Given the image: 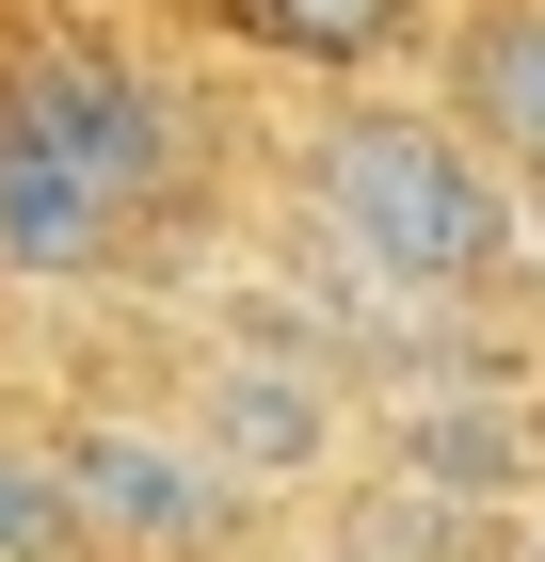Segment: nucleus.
I'll return each mask as SVG.
<instances>
[{"label": "nucleus", "mask_w": 545, "mask_h": 562, "mask_svg": "<svg viewBox=\"0 0 545 562\" xmlns=\"http://www.w3.org/2000/svg\"><path fill=\"white\" fill-rule=\"evenodd\" d=\"M321 210L353 225L401 290H465V273L498 258V193H481V161H465L433 113H353V130L321 145Z\"/></svg>", "instance_id": "1"}, {"label": "nucleus", "mask_w": 545, "mask_h": 562, "mask_svg": "<svg viewBox=\"0 0 545 562\" xmlns=\"http://www.w3.org/2000/svg\"><path fill=\"white\" fill-rule=\"evenodd\" d=\"M0 145L48 177H81L96 210H128V193H161V97L128 81V65H96V48H16V97H0Z\"/></svg>", "instance_id": "2"}, {"label": "nucleus", "mask_w": 545, "mask_h": 562, "mask_svg": "<svg viewBox=\"0 0 545 562\" xmlns=\"http://www.w3.org/2000/svg\"><path fill=\"white\" fill-rule=\"evenodd\" d=\"M48 498H65V530H113V547H209V515H225L209 450L128 434V418H81V434H65V450H48Z\"/></svg>", "instance_id": "3"}, {"label": "nucleus", "mask_w": 545, "mask_h": 562, "mask_svg": "<svg viewBox=\"0 0 545 562\" xmlns=\"http://www.w3.org/2000/svg\"><path fill=\"white\" fill-rule=\"evenodd\" d=\"M96 241H113V210H96L81 177H48V161L0 145V273H81Z\"/></svg>", "instance_id": "4"}, {"label": "nucleus", "mask_w": 545, "mask_h": 562, "mask_svg": "<svg viewBox=\"0 0 545 562\" xmlns=\"http://www.w3.org/2000/svg\"><path fill=\"white\" fill-rule=\"evenodd\" d=\"M465 97H481V145H513V161L545 177V0L481 16V48H465Z\"/></svg>", "instance_id": "5"}, {"label": "nucleus", "mask_w": 545, "mask_h": 562, "mask_svg": "<svg viewBox=\"0 0 545 562\" xmlns=\"http://www.w3.org/2000/svg\"><path fill=\"white\" fill-rule=\"evenodd\" d=\"M209 450L225 467H305L321 450V386L305 370H225L209 386Z\"/></svg>", "instance_id": "6"}, {"label": "nucleus", "mask_w": 545, "mask_h": 562, "mask_svg": "<svg viewBox=\"0 0 545 562\" xmlns=\"http://www.w3.org/2000/svg\"><path fill=\"white\" fill-rule=\"evenodd\" d=\"M257 33L273 48H321V65H370L401 33V0H257Z\"/></svg>", "instance_id": "7"}, {"label": "nucleus", "mask_w": 545, "mask_h": 562, "mask_svg": "<svg viewBox=\"0 0 545 562\" xmlns=\"http://www.w3.org/2000/svg\"><path fill=\"white\" fill-rule=\"evenodd\" d=\"M65 547V498H48V450H0V562Z\"/></svg>", "instance_id": "8"}, {"label": "nucleus", "mask_w": 545, "mask_h": 562, "mask_svg": "<svg viewBox=\"0 0 545 562\" xmlns=\"http://www.w3.org/2000/svg\"><path fill=\"white\" fill-rule=\"evenodd\" d=\"M353 562H450V515H418V498H370V515H353Z\"/></svg>", "instance_id": "9"}, {"label": "nucleus", "mask_w": 545, "mask_h": 562, "mask_svg": "<svg viewBox=\"0 0 545 562\" xmlns=\"http://www.w3.org/2000/svg\"><path fill=\"white\" fill-rule=\"evenodd\" d=\"M530 562H545V547H530Z\"/></svg>", "instance_id": "10"}]
</instances>
